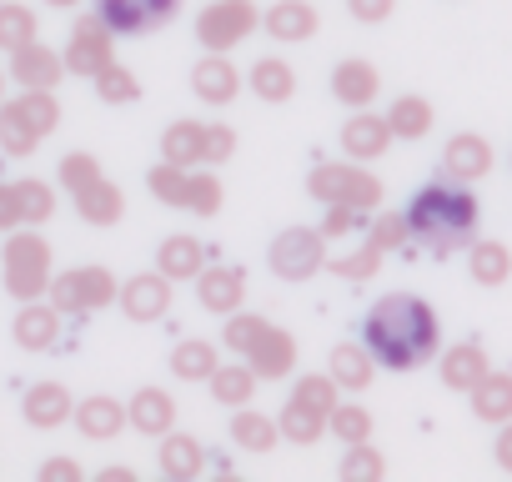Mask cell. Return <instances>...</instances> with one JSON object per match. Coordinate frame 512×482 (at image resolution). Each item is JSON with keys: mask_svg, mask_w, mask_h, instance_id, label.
I'll use <instances>...</instances> for the list:
<instances>
[{"mask_svg": "<svg viewBox=\"0 0 512 482\" xmlns=\"http://www.w3.org/2000/svg\"><path fill=\"white\" fill-rule=\"evenodd\" d=\"M362 347L387 372H417L442 352V322H437L427 297L387 292L362 322Z\"/></svg>", "mask_w": 512, "mask_h": 482, "instance_id": "6da1fadb", "label": "cell"}, {"mask_svg": "<svg viewBox=\"0 0 512 482\" xmlns=\"http://www.w3.org/2000/svg\"><path fill=\"white\" fill-rule=\"evenodd\" d=\"M402 216H407L412 241H422L432 257H452V252H462L467 241L477 236L482 206H477V196L467 191V181L442 176V181H427L422 191H412V206H407Z\"/></svg>", "mask_w": 512, "mask_h": 482, "instance_id": "7a4b0ae2", "label": "cell"}, {"mask_svg": "<svg viewBox=\"0 0 512 482\" xmlns=\"http://www.w3.org/2000/svg\"><path fill=\"white\" fill-rule=\"evenodd\" d=\"M56 126H61L56 91H21L16 101H0V151L6 156H31Z\"/></svg>", "mask_w": 512, "mask_h": 482, "instance_id": "3957f363", "label": "cell"}, {"mask_svg": "<svg viewBox=\"0 0 512 482\" xmlns=\"http://www.w3.org/2000/svg\"><path fill=\"white\" fill-rule=\"evenodd\" d=\"M0 267H6V292L16 302H36L46 287H51V241L41 231H21L11 226L6 236V252H0Z\"/></svg>", "mask_w": 512, "mask_h": 482, "instance_id": "277c9868", "label": "cell"}, {"mask_svg": "<svg viewBox=\"0 0 512 482\" xmlns=\"http://www.w3.org/2000/svg\"><path fill=\"white\" fill-rule=\"evenodd\" d=\"M307 191L322 206H352V211H377L382 206V181L372 171H362L357 161H322L307 176Z\"/></svg>", "mask_w": 512, "mask_h": 482, "instance_id": "5b68a950", "label": "cell"}, {"mask_svg": "<svg viewBox=\"0 0 512 482\" xmlns=\"http://www.w3.org/2000/svg\"><path fill=\"white\" fill-rule=\"evenodd\" d=\"M256 26H262L256 0H211V6L196 16V41L206 51H236Z\"/></svg>", "mask_w": 512, "mask_h": 482, "instance_id": "8992f818", "label": "cell"}, {"mask_svg": "<svg viewBox=\"0 0 512 482\" xmlns=\"http://www.w3.org/2000/svg\"><path fill=\"white\" fill-rule=\"evenodd\" d=\"M272 272L282 282H307L327 267V236L317 226H287L277 241H272V252H267Z\"/></svg>", "mask_w": 512, "mask_h": 482, "instance_id": "52a82bcc", "label": "cell"}, {"mask_svg": "<svg viewBox=\"0 0 512 482\" xmlns=\"http://www.w3.org/2000/svg\"><path fill=\"white\" fill-rule=\"evenodd\" d=\"M51 307L66 317V312H101L116 302V277L106 267H81V272H61L51 277Z\"/></svg>", "mask_w": 512, "mask_h": 482, "instance_id": "ba28073f", "label": "cell"}, {"mask_svg": "<svg viewBox=\"0 0 512 482\" xmlns=\"http://www.w3.org/2000/svg\"><path fill=\"white\" fill-rule=\"evenodd\" d=\"M181 11V0H96V16L111 36H146L171 26Z\"/></svg>", "mask_w": 512, "mask_h": 482, "instance_id": "9c48e42d", "label": "cell"}, {"mask_svg": "<svg viewBox=\"0 0 512 482\" xmlns=\"http://www.w3.org/2000/svg\"><path fill=\"white\" fill-rule=\"evenodd\" d=\"M111 31L101 26V16H81L71 26V41H66V76H96L106 61H111Z\"/></svg>", "mask_w": 512, "mask_h": 482, "instance_id": "30bf717a", "label": "cell"}, {"mask_svg": "<svg viewBox=\"0 0 512 482\" xmlns=\"http://www.w3.org/2000/svg\"><path fill=\"white\" fill-rule=\"evenodd\" d=\"M6 76H16L21 91H56L61 76H66V61H61L51 46H41V36H36V41H26L21 51H11V71H6Z\"/></svg>", "mask_w": 512, "mask_h": 482, "instance_id": "8fae6325", "label": "cell"}, {"mask_svg": "<svg viewBox=\"0 0 512 482\" xmlns=\"http://www.w3.org/2000/svg\"><path fill=\"white\" fill-rule=\"evenodd\" d=\"M246 367L256 372V382L292 377V367H297V337L267 322V327H262V337H256V342H251V352H246Z\"/></svg>", "mask_w": 512, "mask_h": 482, "instance_id": "7c38bea8", "label": "cell"}, {"mask_svg": "<svg viewBox=\"0 0 512 482\" xmlns=\"http://www.w3.org/2000/svg\"><path fill=\"white\" fill-rule=\"evenodd\" d=\"M121 312L131 317V322H161L166 312H171V277L166 272H141V277H131L126 287H121Z\"/></svg>", "mask_w": 512, "mask_h": 482, "instance_id": "4fadbf2b", "label": "cell"}, {"mask_svg": "<svg viewBox=\"0 0 512 482\" xmlns=\"http://www.w3.org/2000/svg\"><path fill=\"white\" fill-rule=\"evenodd\" d=\"M191 91H196V101H206V106H231L236 91H241V71L226 61V51H206V56L191 66Z\"/></svg>", "mask_w": 512, "mask_h": 482, "instance_id": "5bb4252c", "label": "cell"}, {"mask_svg": "<svg viewBox=\"0 0 512 482\" xmlns=\"http://www.w3.org/2000/svg\"><path fill=\"white\" fill-rule=\"evenodd\" d=\"M492 141L487 136H477V131H457L447 146H442V171L452 176V181H482L487 171H492Z\"/></svg>", "mask_w": 512, "mask_h": 482, "instance_id": "9a60e30c", "label": "cell"}, {"mask_svg": "<svg viewBox=\"0 0 512 482\" xmlns=\"http://www.w3.org/2000/svg\"><path fill=\"white\" fill-rule=\"evenodd\" d=\"M196 302L211 317H231L246 302V272L241 267H201L196 272Z\"/></svg>", "mask_w": 512, "mask_h": 482, "instance_id": "2e32d148", "label": "cell"}, {"mask_svg": "<svg viewBox=\"0 0 512 482\" xmlns=\"http://www.w3.org/2000/svg\"><path fill=\"white\" fill-rule=\"evenodd\" d=\"M332 96H337L347 111H362V106H372V101L382 96V71H377L372 61H362V56H347V61H337V71H332Z\"/></svg>", "mask_w": 512, "mask_h": 482, "instance_id": "e0dca14e", "label": "cell"}, {"mask_svg": "<svg viewBox=\"0 0 512 482\" xmlns=\"http://www.w3.org/2000/svg\"><path fill=\"white\" fill-rule=\"evenodd\" d=\"M11 337H16L21 352H51L61 342V312L51 302H41V297L36 302H21V312L11 322Z\"/></svg>", "mask_w": 512, "mask_h": 482, "instance_id": "ac0fdd59", "label": "cell"}, {"mask_svg": "<svg viewBox=\"0 0 512 482\" xmlns=\"http://www.w3.org/2000/svg\"><path fill=\"white\" fill-rule=\"evenodd\" d=\"M387 146H392L387 116H377V111H367V106L347 116V126H342V151H347V161H377V156H387Z\"/></svg>", "mask_w": 512, "mask_h": 482, "instance_id": "d6986e66", "label": "cell"}, {"mask_svg": "<svg viewBox=\"0 0 512 482\" xmlns=\"http://www.w3.org/2000/svg\"><path fill=\"white\" fill-rule=\"evenodd\" d=\"M262 26H267L272 41L297 46V41H312V36L322 31V16H317L312 0H277L272 11H262Z\"/></svg>", "mask_w": 512, "mask_h": 482, "instance_id": "ffe728a7", "label": "cell"}, {"mask_svg": "<svg viewBox=\"0 0 512 482\" xmlns=\"http://www.w3.org/2000/svg\"><path fill=\"white\" fill-rule=\"evenodd\" d=\"M71 392L61 387V382H36V387H26V397H21V417L36 427V432H56V427H66L71 422Z\"/></svg>", "mask_w": 512, "mask_h": 482, "instance_id": "44dd1931", "label": "cell"}, {"mask_svg": "<svg viewBox=\"0 0 512 482\" xmlns=\"http://www.w3.org/2000/svg\"><path fill=\"white\" fill-rule=\"evenodd\" d=\"M71 417H76L81 437H91V442H106V437H121L126 432V407L116 397H106V392H91L86 402H76Z\"/></svg>", "mask_w": 512, "mask_h": 482, "instance_id": "7402d4cb", "label": "cell"}, {"mask_svg": "<svg viewBox=\"0 0 512 482\" xmlns=\"http://www.w3.org/2000/svg\"><path fill=\"white\" fill-rule=\"evenodd\" d=\"M156 462H161V472L171 477V482H191V477H201V467H206V447L191 437V432H161V447H156Z\"/></svg>", "mask_w": 512, "mask_h": 482, "instance_id": "603a6c76", "label": "cell"}, {"mask_svg": "<svg viewBox=\"0 0 512 482\" xmlns=\"http://www.w3.org/2000/svg\"><path fill=\"white\" fill-rule=\"evenodd\" d=\"M126 427H136V432H146V437L171 432V427H176V397L161 392V387H141V392L131 397V407H126Z\"/></svg>", "mask_w": 512, "mask_h": 482, "instance_id": "cb8c5ba5", "label": "cell"}, {"mask_svg": "<svg viewBox=\"0 0 512 482\" xmlns=\"http://www.w3.org/2000/svg\"><path fill=\"white\" fill-rule=\"evenodd\" d=\"M467 397H472V417H477V422H487V427L507 422V417H512V372H492V367H487Z\"/></svg>", "mask_w": 512, "mask_h": 482, "instance_id": "d4e9b609", "label": "cell"}, {"mask_svg": "<svg viewBox=\"0 0 512 482\" xmlns=\"http://www.w3.org/2000/svg\"><path fill=\"white\" fill-rule=\"evenodd\" d=\"M327 377L337 382V392H367L372 377H377V362H372V352H367L362 342H337Z\"/></svg>", "mask_w": 512, "mask_h": 482, "instance_id": "484cf974", "label": "cell"}, {"mask_svg": "<svg viewBox=\"0 0 512 482\" xmlns=\"http://www.w3.org/2000/svg\"><path fill=\"white\" fill-rule=\"evenodd\" d=\"M482 372H487V352H482L477 342H457V347H447V352L437 357V377H442V387H452V392H472Z\"/></svg>", "mask_w": 512, "mask_h": 482, "instance_id": "4316f807", "label": "cell"}, {"mask_svg": "<svg viewBox=\"0 0 512 482\" xmlns=\"http://www.w3.org/2000/svg\"><path fill=\"white\" fill-rule=\"evenodd\" d=\"M76 211H81V221H91V226H116V221L126 216V196H121L116 181L96 176L91 186L76 191Z\"/></svg>", "mask_w": 512, "mask_h": 482, "instance_id": "83f0119b", "label": "cell"}, {"mask_svg": "<svg viewBox=\"0 0 512 482\" xmlns=\"http://www.w3.org/2000/svg\"><path fill=\"white\" fill-rule=\"evenodd\" d=\"M206 267V252H201V241L186 236V231H171L161 247H156V272H166L171 282H186Z\"/></svg>", "mask_w": 512, "mask_h": 482, "instance_id": "f1b7e54d", "label": "cell"}, {"mask_svg": "<svg viewBox=\"0 0 512 482\" xmlns=\"http://www.w3.org/2000/svg\"><path fill=\"white\" fill-rule=\"evenodd\" d=\"M467 272L477 287H502L512 277V252L502 241H487V236H472L467 241Z\"/></svg>", "mask_w": 512, "mask_h": 482, "instance_id": "f546056e", "label": "cell"}, {"mask_svg": "<svg viewBox=\"0 0 512 482\" xmlns=\"http://www.w3.org/2000/svg\"><path fill=\"white\" fill-rule=\"evenodd\" d=\"M432 121H437V111H432L427 96H397L392 111H387V131H392V141H422V136L432 131Z\"/></svg>", "mask_w": 512, "mask_h": 482, "instance_id": "4dcf8cb0", "label": "cell"}, {"mask_svg": "<svg viewBox=\"0 0 512 482\" xmlns=\"http://www.w3.org/2000/svg\"><path fill=\"white\" fill-rule=\"evenodd\" d=\"M251 91L262 96L267 106H282V101L297 96V71L282 56H262V61L251 66Z\"/></svg>", "mask_w": 512, "mask_h": 482, "instance_id": "1f68e13d", "label": "cell"}, {"mask_svg": "<svg viewBox=\"0 0 512 482\" xmlns=\"http://www.w3.org/2000/svg\"><path fill=\"white\" fill-rule=\"evenodd\" d=\"M231 442L241 447V452H256V457H262V452H272L277 447V417H262V412H251V407H236V417H231Z\"/></svg>", "mask_w": 512, "mask_h": 482, "instance_id": "d6a6232c", "label": "cell"}, {"mask_svg": "<svg viewBox=\"0 0 512 482\" xmlns=\"http://www.w3.org/2000/svg\"><path fill=\"white\" fill-rule=\"evenodd\" d=\"M206 387H211V397L221 402V407H246L251 397H256V372L246 367V362H231V367H221L216 362V372L206 377Z\"/></svg>", "mask_w": 512, "mask_h": 482, "instance_id": "836d02e7", "label": "cell"}, {"mask_svg": "<svg viewBox=\"0 0 512 482\" xmlns=\"http://www.w3.org/2000/svg\"><path fill=\"white\" fill-rule=\"evenodd\" d=\"M216 362H221V352L211 342H201V337H186V342L171 347V372L181 382H206L216 372Z\"/></svg>", "mask_w": 512, "mask_h": 482, "instance_id": "e575fe53", "label": "cell"}, {"mask_svg": "<svg viewBox=\"0 0 512 482\" xmlns=\"http://www.w3.org/2000/svg\"><path fill=\"white\" fill-rule=\"evenodd\" d=\"M161 161L191 171V166L201 161V121H171V126L161 131Z\"/></svg>", "mask_w": 512, "mask_h": 482, "instance_id": "d590c367", "label": "cell"}, {"mask_svg": "<svg viewBox=\"0 0 512 482\" xmlns=\"http://www.w3.org/2000/svg\"><path fill=\"white\" fill-rule=\"evenodd\" d=\"M11 186H16V201H21V226H41V221L56 216V191L41 176H21Z\"/></svg>", "mask_w": 512, "mask_h": 482, "instance_id": "8d00e7d4", "label": "cell"}, {"mask_svg": "<svg viewBox=\"0 0 512 482\" xmlns=\"http://www.w3.org/2000/svg\"><path fill=\"white\" fill-rule=\"evenodd\" d=\"M337 477L342 482H382L387 477V457L372 442H347V457H342Z\"/></svg>", "mask_w": 512, "mask_h": 482, "instance_id": "74e56055", "label": "cell"}, {"mask_svg": "<svg viewBox=\"0 0 512 482\" xmlns=\"http://www.w3.org/2000/svg\"><path fill=\"white\" fill-rule=\"evenodd\" d=\"M36 11L16 6V0H0V51H21L26 41H36Z\"/></svg>", "mask_w": 512, "mask_h": 482, "instance_id": "f35d334b", "label": "cell"}, {"mask_svg": "<svg viewBox=\"0 0 512 482\" xmlns=\"http://www.w3.org/2000/svg\"><path fill=\"white\" fill-rule=\"evenodd\" d=\"M91 81H96V96H101L106 106H131V101H141V81H136L126 66H116V61H106Z\"/></svg>", "mask_w": 512, "mask_h": 482, "instance_id": "ab89813d", "label": "cell"}, {"mask_svg": "<svg viewBox=\"0 0 512 482\" xmlns=\"http://www.w3.org/2000/svg\"><path fill=\"white\" fill-rule=\"evenodd\" d=\"M277 432H282L287 442H297V447H312V442L327 432V417H317V412H307V407L287 402V407H282V417H277Z\"/></svg>", "mask_w": 512, "mask_h": 482, "instance_id": "60d3db41", "label": "cell"}, {"mask_svg": "<svg viewBox=\"0 0 512 482\" xmlns=\"http://www.w3.org/2000/svg\"><path fill=\"white\" fill-rule=\"evenodd\" d=\"M327 432L342 437V442H372V412L357 407V402H337L327 412Z\"/></svg>", "mask_w": 512, "mask_h": 482, "instance_id": "b9f144b4", "label": "cell"}, {"mask_svg": "<svg viewBox=\"0 0 512 482\" xmlns=\"http://www.w3.org/2000/svg\"><path fill=\"white\" fill-rule=\"evenodd\" d=\"M186 166H171V161H161V166H151L146 171V186H151V196L161 201V206H181L186 211Z\"/></svg>", "mask_w": 512, "mask_h": 482, "instance_id": "7bdbcfd3", "label": "cell"}, {"mask_svg": "<svg viewBox=\"0 0 512 482\" xmlns=\"http://www.w3.org/2000/svg\"><path fill=\"white\" fill-rule=\"evenodd\" d=\"M292 402H297V407H307V412H317V417H327V412L337 407V382H332V377H322V372H307V377H297Z\"/></svg>", "mask_w": 512, "mask_h": 482, "instance_id": "ee69618b", "label": "cell"}, {"mask_svg": "<svg viewBox=\"0 0 512 482\" xmlns=\"http://www.w3.org/2000/svg\"><path fill=\"white\" fill-rule=\"evenodd\" d=\"M262 327H267V317H256V312H241V307H236V312L226 317V327H221V347H231V352L246 357L251 342L262 337Z\"/></svg>", "mask_w": 512, "mask_h": 482, "instance_id": "f6af8a7d", "label": "cell"}, {"mask_svg": "<svg viewBox=\"0 0 512 482\" xmlns=\"http://www.w3.org/2000/svg\"><path fill=\"white\" fill-rule=\"evenodd\" d=\"M186 211H196V216H216L221 211V181L211 171L186 176Z\"/></svg>", "mask_w": 512, "mask_h": 482, "instance_id": "bcb514c9", "label": "cell"}, {"mask_svg": "<svg viewBox=\"0 0 512 482\" xmlns=\"http://www.w3.org/2000/svg\"><path fill=\"white\" fill-rule=\"evenodd\" d=\"M367 241H372V247H382V252H402L407 241H412V231H407V216H402V211H382V216L372 221Z\"/></svg>", "mask_w": 512, "mask_h": 482, "instance_id": "7dc6e473", "label": "cell"}, {"mask_svg": "<svg viewBox=\"0 0 512 482\" xmlns=\"http://www.w3.org/2000/svg\"><path fill=\"white\" fill-rule=\"evenodd\" d=\"M231 156H236V131H231L226 121H211V126H201V161L221 166V161H231Z\"/></svg>", "mask_w": 512, "mask_h": 482, "instance_id": "c3c4849f", "label": "cell"}, {"mask_svg": "<svg viewBox=\"0 0 512 482\" xmlns=\"http://www.w3.org/2000/svg\"><path fill=\"white\" fill-rule=\"evenodd\" d=\"M101 176V161L91 156V151H71V156H61V186L76 196L81 186H91Z\"/></svg>", "mask_w": 512, "mask_h": 482, "instance_id": "681fc988", "label": "cell"}, {"mask_svg": "<svg viewBox=\"0 0 512 482\" xmlns=\"http://www.w3.org/2000/svg\"><path fill=\"white\" fill-rule=\"evenodd\" d=\"M382 257H387V252L367 241V247H362L357 257H342V262H332V272H337V277H347V282H367V277L382 267Z\"/></svg>", "mask_w": 512, "mask_h": 482, "instance_id": "f907efd6", "label": "cell"}, {"mask_svg": "<svg viewBox=\"0 0 512 482\" xmlns=\"http://www.w3.org/2000/svg\"><path fill=\"white\" fill-rule=\"evenodd\" d=\"M347 11H352V21H362V26H382V21H392L397 0H347Z\"/></svg>", "mask_w": 512, "mask_h": 482, "instance_id": "816d5d0a", "label": "cell"}, {"mask_svg": "<svg viewBox=\"0 0 512 482\" xmlns=\"http://www.w3.org/2000/svg\"><path fill=\"white\" fill-rule=\"evenodd\" d=\"M357 221H362V211H352V206H327L322 236H352V231H357Z\"/></svg>", "mask_w": 512, "mask_h": 482, "instance_id": "f5cc1de1", "label": "cell"}, {"mask_svg": "<svg viewBox=\"0 0 512 482\" xmlns=\"http://www.w3.org/2000/svg\"><path fill=\"white\" fill-rule=\"evenodd\" d=\"M36 477L41 482H81V462L76 457H46Z\"/></svg>", "mask_w": 512, "mask_h": 482, "instance_id": "db71d44e", "label": "cell"}, {"mask_svg": "<svg viewBox=\"0 0 512 482\" xmlns=\"http://www.w3.org/2000/svg\"><path fill=\"white\" fill-rule=\"evenodd\" d=\"M492 457H497V467L512 477V417L507 422H497V442H492Z\"/></svg>", "mask_w": 512, "mask_h": 482, "instance_id": "11a10c76", "label": "cell"}, {"mask_svg": "<svg viewBox=\"0 0 512 482\" xmlns=\"http://www.w3.org/2000/svg\"><path fill=\"white\" fill-rule=\"evenodd\" d=\"M21 226V201H16V186H0V231Z\"/></svg>", "mask_w": 512, "mask_h": 482, "instance_id": "9f6ffc18", "label": "cell"}, {"mask_svg": "<svg viewBox=\"0 0 512 482\" xmlns=\"http://www.w3.org/2000/svg\"><path fill=\"white\" fill-rule=\"evenodd\" d=\"M101 482H136V472H131V467H106Z\"/></svg>", "mask_w": 512, "mask_h": 482, "instance_id": "6f0895ef", "label": "cell"}, {"mask_svg": "<svg viewBox=\"0 0 512 482\" xmlns=\"http://www.w3.org/2000/svg\"><path fill=\"white\" fill-rule=\"evenodd\" d=\"M46 6H56V11H71V6H76V0H46Z\"/></svg>", "mask_w": 512, "mask_h": 482, "instance_id": "680465c9", "label": "cell"}, {"mask_svg": "<svg viewBox=\"0 0 512 482\" xmlns=\"http://www.w3.org/2000/svg\"><path fill=\"white\" fill-rule=\"evenodd\" d=\"M0 101H6V71H0Z\"/></svg>", "mask_w": 512, "mask_h": 482, "instance_id": "91938a15", "label": "cell"}]
</instances>
